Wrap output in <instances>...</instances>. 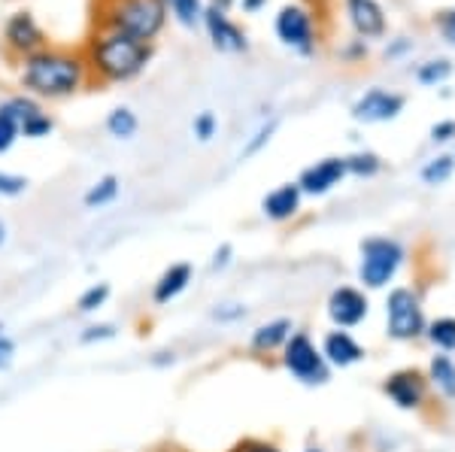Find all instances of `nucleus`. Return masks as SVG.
Listing matches in <instances>:
<instances>
[{
	"mask_svg": "<svg viewBox=\"0 0 455 452\" xmlns=\"http://www.w3.org/2000/svg\"><path fill=\"white\" fill-rule=\"evenodd\" d=\"M16 76H19V89L36 98L40 104L43 100L76 98L92 83L83 49L55 46V43H49L40 52L21 58Z\"/></svg>",
	"mask_w": 455,
	"mask_h": 452,
	"instance_id": "1",
	"label": "nucleus"
},
{
	"mask_svg": "<svg viewBox=\"0 0 455 452\" xmlns=\"http://www.w3.org/2000/svg\"><path fill=\"white\" fill-rule=\"evenodd\" d=\"M83 55L92 79L107 85H122L137 79L149 67L152 55H156V43H143L128 34L94 25V31L88 34L83 46Z\"/></svg>",
	"mask_w": 455,
	"mask_h": 452,
	"instance_id": "2",
	"label": "nucleus"
},
{
	"mask_svg": "<svg viewBox=\"0 0 455 452\" xmlns=\"http://www.w3.org/2000/svg\"><path fill=\"white\" fill-rule=\"evenodd\" d=\"M167 19H171V12H167L164 0H100L94 25L128 34L143 43H156Z\"/></svg>",
	"mask_w": 455,
	"mask_h": 452,
	"instance_id": "3",
	"label": "nucleus"
},
{
	"mask_svg": "<svg viewBox=\"0 0 455 452\" xmlns=\"http://www.w3.org/2000/svg\"><path fill=\"white\" fill-rule=\"evenodd\" d=\"M403 246L392 237H368L362 243V261H358V280L364 289H386L403 265Z\"/></svg>",
	"mask_w": 455,
	"mask_h": 452,
	"instance_id": "4",
	"label": "nucleus"
},
{
	"mask_svg": "<svg viewBox=\"0 0 455 452\" xmlns=\"http://www.w3.org/2000/svg\"><path fill=\"white\" fill-rule=\"evenodd\" d=\"M283 368L304 385H325L331 380V368H328L322 349L315 346V340L307 331H295L285 340L283 353H280Z\"/></svg>",
	"mask_w": 455,
	"mask_h": 452,
	"instance_id": "5",
	"label": "nucleus"
},
{
	"mask_svg": "<svg viewBox=\"0 0 455 452\" xmlns=\"http://www.w3.org/2000/svg\"><path fill=\"white\" fill-rule=\"evenodd\" d=\"M425 310L413 289H392L386 297V331L392 340H416L425 334Z\"/></svg>",
	"mask_w": 455,
	"mask_h": 452,
	"instance_id": "6",
	"label": "nucleus"
},
{
	"mask_svg": "<svg viewBox=\"0 0 455 452\" xmlns=\"http://www.w3.org/2000/svg\"><path fill=\"white\" fill-rule=\"evenodd\" d=\"M0 46L16 58V61H21V58L46 49L49 36H46V31H43V25L36 21V16L31 10H16V12H10L6 21H4V31H0Z\"/></svg>",
	"mask_w": 455,
	"mask_h": 452,
	"instance_id": "7",
	"label": "nucleus"
},
{
	"mask_svg": "<svg viewBox=\"0 0 455 452\" xmlns=\"http://www.w3.org/2000/svg\"><path fill=\"white\" fill-rule=\"evenodd\" d=\"M274 31L280 36L283 46H289L298 55H310L319 43L315 36V19L307 6L300 4H285L274 19Z\"/></svg>",
	"mask_w": 455,
	"mask_h": 452,
	"instance_id": "8",
	"label": "nucleus"
},
{
	"mask_svg": "<svg viewBox=\"0 0 455 452\" xmlns=\"http://www.w3.org/2000/svg\"><path fill=\"white\" fill-rule=\"evenodd\" d=\"M325 313L331 319L334 328H349L362 325L371 313V301L362 289H352V286H337L331 295H328V304H325Z\"/></svg>",
	"mask_w": 455,
	"mask_h": 452,
	"instance_id": "9",
	"label": "nucleus"
},
{
	"mask_svg": "<svg viewBox=\"0 0 455 452\" xmlns=\"http://www.w3.org/2000/svg\"><path fill=\"white\" fill-rule=\"evenodd\" d=\"M204 28H207L210 34V43L212 49H219V52L225 55H240L249 49V36L243 28L237 25L231 16H228V10H219V6H210L204 10Z\"/></svg>",
	"mask_w": 455,
	"mask_h": 452,
	"instance_id": "10",
	"label": "nucleus"
},
{
	"mask_svg": "<svg viewBox=\"0 0 455 452\" xmlns=\"http://www.w3.org/2000/svg\"><path fill=\"white\" fill-rule=\"evenodd\" d=\"M383 392L395 407H401V410H419L425 404V398H428V383H425V377L419 370L407 368V370L388 374L383 383Z\"/></svg>",
	"mask_w": 455,
	"mask_h": 452,
	"instance_id": "11",
	"label": "nucleus"
},
{
	"mask_svg": "<svg viewBox=\"0 0 455 452\" xmlns=\"http://www.w3.org/2000/svg\"><path fill=\"white\" fill-rule=\"evenodd\" d=\"M343 177H349L347 158L331 155V158H322V162L304 167V173L298 177V186H300V192L310 194V198H322V194H328L331 188L340 186Z\"/></svg>",
	"mask_w": 455,
	"mask_h": 452,
	"instance_id": "12",
	"label": "nucleus"
},
{
	"mask_svg": "<svg viewBox=\"0 0 455 452\" xmlns=\"http://www.w3.org/2000/svg\"><path fill=\"white\" fill-rule=\"evenodd\" d=\"M403 109V98L386 89H371L352 104V119L355 122H388Z\"/></svg>",
	"mask_w": 455,
	"mask_h": 452,
	"instance_id": "13",
	"label": "nucleus"
},
{
	"mask_svg": "<svg viewBox=\"0 0 455 452\" xmlns=\"http://www.w3.org/2000/svg\"><path fill=\"white\" fill-rule=\"evenodd\" d=\"M300 203H304V192L298 182H283L261 198V213L270 222H289L300 213Z\"/></svg>",
	"mask_w": 455,
	"mask_h": 452,
	"instance_id": "14",
	"label": "nucleus"
},
{
	"mask_svg": "<svg viewBox=\"0 0 455 452\" xmlns=\"http://www.w3.org/2000/svg\"><path fill=\"white\" fill-rule=\"evenodd\" d=\"M322 355H325L328 368H352V364H358L364 359V346L358 344L355 337H352L349 331H343V328H334V331H328L325 337H322Z\"/></svg>",
	"mask_w": 455,
	"mask_h": 452,
	"instance_id": "15",
	"label": "nucleus"
},
{
	"mask_svg": "<svg viewBox=\"0 0 455 452\" xmlns=\"http://www.w3.org/2000/svg\"><path fill=\"white\" fill-rule=\"evenodd\" d=\"M192 280H195V267L188 265V261H176V265L164 267L161 276L156 280V286H152V304H156V307H167V304H173L182 291L192 286Z\"/></svg>",
	"mask_w": 455,
	"mask_h": 452,
	"instance_id": "16",
	"label": "nucleus"
},
{
	"mask_svg": "<svg viewBox=\"0 0 455 452\" xmlns=\"http://www.w3.org/2000/svg\"><path fill=\"white\" fill-rule=\"evenodd\" d=\"M295 334V322L291 319H267V322H261L255 328L252 334H249V349H252L255 355H274V353H283L285 340Z\"/></svg>",
	"mask_w": 455,
	"mask_h": 452,
	"instance_id": "17",
	"label": "nucleus"
},
{
	"mask_svg": "<svg viewBox=\"0 0 455 452\" xmlns=\"http://www.w3.org/2000/svg\"><path fill=\"white\" fill-rule=\"evenodd\" d=\"M347 12L355 34L364 36V40L386 34V12L377 0H347Z\"/></svg>",
	"mask_w": 455,
	"mask_h": 452,
	"instance_id": "18",
	"label": "nucleus"
},
{
	"mask_svg": "<svg viewBox=\"0 0 455 452\" xmlns=\"http://www.w3.org/2000/svg\"><path fill=\"white\" fill-rule=\"evenodd\" d=\"M122 194V179L116 173H104L85 188L83 194V207L85 210H100V207H109L116 198Z\"/></svg>",
	"mask_w": 455,
	"mask_h": 452,
	"instance_id": "19",
	"label": "nucleus"
},
{
	"mask_svg": "<svg viewBox=\"0 0 455 452\" xmlns=\"http://www.w3.org/2000/svg\"><path fill=\"white\" fill-rule=\"evenodd\" d=\"M428 383L443 395L446 400H455V361L450 355H435L428 361Z\"/></svg>",
	"mask_w": 455,
	"mask_h": 452,
	"instance_id": "20",
	"label": "nucleus"
},
{
	"mask_svg": "<svg viewBox=\"0 0 455 452\" xmlns=\"http://www.w3.org/2000/svg\"><path fill=\"white\" fill-rule=\"evenodd\" d=\"M104 128L113 140H131V137L140 131V119H137V113L131 107H113L107 113Z\"/></svg>",
	"mask_w": 455,
	"mask_h": 452,
	"instance_id": "21",
	"label": "nucleus"
},
{
	"mask_svg": "<svg viewBox=\"0 0 455 452\" xmlns=\"http://www.w3.org/2000/svg\"><path fill=\"white\" fill-rule=\"evenodd\" d=\"M109 297H113V286H109V282H92L88 289L79 291L76 313H79V316H94L98 310L107 307Z\"/></svg>",
	"mask_w": 455,
	"mask_h": 452,
	"instance_id": "22",
	"label": "nucleus"
},
{
	"mask_svg": "<svg viewBox=\"0 0 455 452\" xmlns=\"http://www.w3.org/2000/svg\"><path fill=\"white\" fill-rule=\"evenodd\" d=\"M164 4H167V12H171L182 28H197L204 21V10H207L204 0H164Z\"/></svg>",
	"mask_w": 455,
	"mask_h": 452,
	"instance_id": "23",
	"label": "nucleus"
},
{
	"mask_svg": "<svg viewBox=\"0 0 455 452\" xmlns=\"http://www.w3.org/2000/svg\"><path fill=\"white\" fill-rule=\"evenodd\" d=\"M425 337L435 344L440 353H452L455 349V319L452 316H443V319H435V322L425 325Z\"/></svg>",
	"mask_w": 455,
	"mask_h": 452,
	"instance_id": "24",
	"label": "nucleus"
},
{
	"mask_svg": "<svg viewBox=\"0 0 455 452\" xmlns=\"http://www.w3.org/2000/svg\"><path fill=\"white\" fill-rule=\"evenodd\" d=\"M52 131H55V119L43 107L21 122V137L25 140H46V137H52Z\"/></svg>",
	"mask_w": 455,
	"mask_h": 452,
	"instance_id": "25",
	"label": "nucleus"
},
{
	"mask_svg": "<svg viewBox=\"0 0 455 452\" xmlns=\"http://www.w3.org/2000/svg\"><path fill=\"white\" fill-rule=\"evenodd\" d=\"M119 337V325L113 322H92L85 325L83 331L76 334L79 346H98V344H109V340Z\"/></svg>",
	"mask_w": 455,
	"mask_h": 452,
	"instance_id": "26",
	"label": "nucleus"
},
{
	"mask_svg": "<svg viewBox=\"0 0 455 452\" xmlns=\"http://www.w3.org/2000/svg\"><path fill=\"white\" fill-rule=\"evenodd\" d=\"M19 140H21L19 119L4 104H0V155H6V152H10Z\"/></svg>",
	"mask_w": 455,
	"mask_h": 452,
	"instance_id": "27",
	"label": "nucleus"
},
{
	"mask_svg": "<svg viewBox=\"0 0 455 452\" xmlns=\"http://www.w3.org/2000/svg\"><path fill=\"white\" fill-rule=\"evenodd\" d=\"M276 128H280V122L276 119H270V122H264V125L255 131L252 137L246 140V146L240 149V158H252V155H259V152L267 146L270 140H274V134H276Z\"/></svg>",
	"mask_w": 455,
	"mask_h": 452,
	"instance_id": "28",
	"label": "nucleus"
},
{
	"mask_svg": "<svg viewBox=\"0 0 455 452\" xmlns=\"http://www.w3.org/2000/svg\"><path fill=\"white\" fill-rule=\"evenodd\" d=\"M379 167H383V162H379V155H373V152L347 155V173H352V177H373Z\"/></svg>",
	"mask_w": 455,
	"mask_h": 452,
	"instance_id": "29",
	"label": "nucleus"
},
{
	"mask_svg": "<svg viewBox=\"0 0 455 452\" xmlns=\"http://www.w3.org/2000/svg\"><path fill=\"white\" fill-rule=\"evenodd\" d=\"M452 167H455V162L450 155H437L422 167V179L428 182V186H440V182H446L452 177Z\"/></svg>",
	"mask_w": 455,
	"mask_h": 452,
	"instance_id": "30",
	"label": "nucleus"
},
{
	"mask_svg": "<svg viewBox=\"0 0 455 452\" xmlns=\"http://www.w3.org/2000/svg\"><path fill=\"white\" fill-rule=\"evenodd\" d=\"M216 131H219V119H216V113H210V109H204V113H197L195 119H192V134H195V140L210 143L212 137H216Z\"/></svg>",
	"mask_w": 455,
	"mask_h": 452,
	"instance_id": "31",
	"label": "nucleus"
},
{
	"mask_svg": "<svg viewBox=\"0 0 455 452\" xmlns=\"http://www.w3.org/2000/svg\"><path fill=\"white\" fill-rule=\"evenodd\" d=\"M31 179L21 177V173H12V170H0V198H19V194L28 192Z\"/></svg>",
	"mask_w": 455,
	"mask_h": 452,
	"instance_id": "32",
	"label": "nucleus"
},
{
	"mask_svg": "<svg viewBox=\"0 0 455 452\" xmlns=\"http://www.w3.org/2000/svg\"><path fill=\"white\" fill-rule=\"evenodd\" d=\"M246 307L243 304H237V301H228V304H216V307L210 310V316H212V322H219V325H234V322H240V319H246Z\"/></svg>",
	"mask_w": 455,
	"mask_h": 452,
	"instance_id": "33",
	"label": "nucleus"
},
{
	"mask_svg": "<svg viewBox=\"0 0 455 452\" xmlns=\"http://www.w3.org/2000/svg\"><path fill=\"white\" fill-rule=\"evenodd\" d=\"M450 70H452V67H450V61H443V58H440V61L422 64L416 76H419V83H425V85H437V83H443V79L450 76Z\"/></svg>",
	"mask_w": 455,
	"mask_h": 452,
	"instance_id": "34",
	"label": "nucleus"
},
{
	"mask_svg": "<svg viewBox=\"0 0 455 452\" xmlns=\"http://www.w3.org/2000/svg\"><path fill=\"white\" fill-rule=\"evenodd\" d=\"M16 353H19L16 340H12L10 334L4 331V334H0V374L12 368V361H16Z\"/></svg>",
	"mask_w": 455,
	"mask_h": 452,
	"instance_id": "35",
	"label": "nucleus"
},
{
	"mask_svg": "<svg viewBox=\"0 0 455 452\" xmlns=\"http://www.w3.org/2000/svg\"><path fill=\"white\" fill-rule=\"evenodd\" d=\"M231 452H283V449L276 447V443H270V440H259V437H246V440H240Z\"/></svg>",
	"mask_w": 455,
	"mask_h": 452,
	"instance_id": "36",
	"label": "nucleus"
},
{
	"mask_svg": "<svg viewBox=\"0 0 455 452\" xmlns=\"http://www.w3.org/2000/svg\"><path fill=\"white\" fill-rule=\"evenodd\" d=\"M231 261H234V246H231V243H222L216 252H212L210 271H216V274H219V271H225V267L231 265Z\"/></svg>",
	"mask_w": 455,
	"mask_h": 452,
	"instance_id": "37",
	"label": "nucleus"
},
{
	"mask_svg": "<svg viewBox=\"0 0 455 452\" xmlns=\"http://www.w3.org/2000/svg\"><path fill=\"white\" fill-rule=\"evenodd\" d=\"M455 137V122H440V125L431 128V140L435 143H446Z\"/></svg>",
	"mask_w": 455,
	"mask_h": 452,
	"instance_id": "38",
	"label": "nucleus"
},
{
	"mask_svg": "<svg viewBox=\"0 0 455 452\" xmlns=\"http://www.w3.org/2000/svg\"><path fill=\"white\" fill-rule=\"evenodd\" d=\"M149 364H152V368H173V364H176V353H173V349H161V353L152 355Z\"/></svg>",
	"mask_w": 455,
	"mask_h": 452,
	"instance_id": "39",
	"label": "nucleus"
},
{
	"mask_svg": "<svg viewBox=\"0 0 455 452\" xmlns=\"http://www.w3.org/2000/svg\"><path fill=\"white\" fill-rule=\"evenodd\" d=\"M240 6H243V12H259L267 6V0H237Z\"/></svg>",
	"mask_w": 455,
	"mask_h": 452,
	"instance_id": "40",
	"label": "nucleus"
},
{
	"mask_svg": "<svg viewBox=\"0 0 455 452\" xmlns=\"http://www.w3.org/2000/svg\"><path fill=\"white\" fill-rule=\"evenodd\" d=\"M6 240H10V228H6V222L0 218V250L6 246Z\"/></svg>",
	"mask_w": 455,
	"mask_h": 452,
	"instance_id": "41",
	"label": "nucleus"
},
{
	"mask_svg": "<svg viewBox=\"0 0 455 452\" xmlns=\"http://www.w3.org/2000/svg\"><path fill=\"white\" fill-rule=\"evenodd\" d=\"M446 34H450V40L455 43V10L450 12V19H446Z\"/></svg>",
	"mask_w": 455,
	"mask_h": 452,
	"instance_id": "42",
	"label": "nucleus"
},
{
	"mask_svg": "<svg viewBox=\"0 0 455 452\" xmlns=\"http://www.w3.org/2000/svg\"><path fill=\"white\" fill-rule=\"evenodd\" d=\"M237 0H210V6H219V10H228V6H234Z\"/></svg>",
	"mask_w": 455,
	"mask_h": 452,
	"instance_id": "43",
	"label": "nucleus"
},
{
	"mask_svg": "<svg viewBox=\"0 0 455 452\" xmlns=\"http://www.w3.org/2000/svg\"><path fill=\"white\" fill-rule=\"evenodd\" d=\"M304 452H322V449H319V447H307Z\"/></svg>",
	"mask_w": 455,
	"mask_h": 452,
	"instance_id": "44",
	"label": "nucleus"
},
{
	"mask_svg": "<svg viewBox=\"0 0 455 452\" xmlns=\"http://www.w3.org/2000/svg\"><path fill=\"white\" fill-rule=\"evenodd\" d=\"M0 334H4V322H0Z\"/></svg>",
	"mask_w": 455,
	"mask_h": 452,
	"instance_id": "45",
	"label": "nucleus"
}]
</instances>
